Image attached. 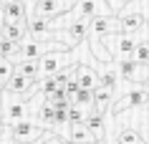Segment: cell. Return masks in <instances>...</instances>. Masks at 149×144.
Returning <instances> with one entry per match:
<instances>
[{"label": "cell", "mask_w": 149, "mask_h": 144, "mask_svg": "<svg viewBox=\"0 0 149 144\" xmlns=\"http://www.w3.org/2000/svg\"><path fill=\"white\" fill-rule=\"evenodd\" d=\"M0 111H3V121L10 127V124L31 116L33 114V101L28 96L13 94L8 88H0Z\"/></svg>", "instance_id": "1"}, {"label": "cell", "mask_w": 149, "mask_h": 144, "mask_svg": "<svg viewBox=\"0 0 149 144\" xmlns=\"http://www.w3.org/2000/svg\"><path fill=\"white\" fill-rule=\"evenodd\" d=\"M76 63V53L73 48H53L38 58V79L43 76H51V73H58V71H66Z\"/></svg>", "instance_id": "2"}, {"label": "cell", "mask_w": 149, "mask_h": 144, "mask_svg": "<svg viewBox=\"0 0 149 144\" xmlns=\"http://www.w3.org/2000/svg\"><path fill=\"white\" fill-rule=\"evenodd\" d=\"M147 101H149V91L141 86V83H132V88H126L119 99L111 101L109 111L114 114V116H121V114H126V111H134V109L144 106Z\"/></svg>", "instance_id": "3"}, {"label": "cell", "mask_w": 149, "mask_h": 144, "mask_svg": "<svg viewBox=\"0 0 149 144\" xmlns=\"http://www.w3.org/2000/svg\"><path fill=\"white\" fill-rule=\"evenodd\" d=\"M8 131H10V139H13V142H18V144H40V142L48 136L46 129L40 127L33 116L20 119V121H15V124H10Z\"/></svg>", "instance_id": "4"}, {"label": "cell", "mask_w": 149, "mask_h": 144, "mask_svg": "<svg viewBox=\"0 0 149 144\" xmlns=\"http://www.w3.org/2000/svg\"><path fill=\"white\" fill-rule=\"evenodd\" d=\"M88 20H91V18H73L66 28H58V31H56V40H63L68 48H76V46H81V43H86Z\"/></svg>", "instance_id": "5"}, {"label": "cell", "mask_w": 149, "mask_h": 144, "mask_svg": "<svg viewBox=\"0 0 149 144\" xmlns=\"http://www.w3.org/2000/svg\"><path fill=\"white\" fill-rule=\"evenodd\" d=\"M0 23H28V3L25 0H3Z\"/></svg>", "instance_id": "6"}, {"label": "cell", "mask_w": 149, "mask_h": 144, "mask_svg": "<svg viewBox=\"0 0 149 144\" xmlns=\"http://www.w3.org/2000/svg\"><path fill=\"white\" fill-rule=\"evenodd\" d=\"M84 124H86V129L91 131V134H94L96 144L104 142V136H106V114H104V111H96V109H86Z\"/></svg>", "instance_id": "7"}, {"label": "cell", "mask_w": 149, "mask_h": 144, "mask_svg": "<svg viewBox=\"0 0 149 144\" xmlns=\"http://www.w3.org/2000/svg\"><path fill=\"white\" fill-rule=\"evenodd\" d=\"M114 99H116V88L104 86V83H96V88H94V106H91V109H96V111H104V114H106Z\"/></svg>", "instance_id": "8"}, {"label": "cell", "mask_w": 149, "mask_h": 144, "mask_svg": "<svg viewBox=\"0 0 149 144\" xmlns=\"http://www.w3.org/2000/svg\"><path fill=\"white\" fill-rule=\"evenodd\" d=\"M31 86H33V79H28V76H23V73H18L15 68H13L10 79L5 81L3 88H8V91H13V94H20V96H28Z\"/></svg>", "instance_id": "9"}, {"label": "cell", "mask_w": 149, "mask_h": 144, "mask_svg": "<svg viewBox=\"0 0 149 144\" xmlns=\"http://www.w3.org/2000/svg\"><path fill=\"white\" fill-rule=\"evenodd\" d=\"M0 33L13 43H23L28 38V23H0Z\"/></svg>", "instance_id": "10"}, {"label": "cell", "mask_w": 149, "mask_h": 144, "mask_svg": "<svg viewBox=\"0 0 149 144\" xmlns=\"http://www.w3.org/2000/svg\"><path fill=\"white\" fill-rule=\"evenodd\" d=\"M66 139H71V142H76V144H96L94 134L86 129V124H84V121L68 124V136H66Z\"/></svg>", "instance_id": "11"}, {"label": "cell", "mask_w": 149, "mask_h": 144, "mask_svg": "<svg viewBox=\"0 0 149 144\" xmlns=\"http://www.w3.org/2000/svg\"><path fill=\"white\" fill-rule=\"evenodd\" d=\"M33 111H36V116H33V119L38 121L43 129H46V127L53 129V127H56V106H53V104H48L46 99H43V104H40L38 109H33Z\"/></svg>", "instance_id": "12"}, {"label": "cell", "mask_w": 149, "mask_h": 144, "mask_svg": "<svg viewBox=\"0 0 149 144\" xmlns=\"http://www.w3.org/2000/svg\"><path fill=\"white\" fill-rule=\"evenodd\" d=\"M132 58H134V61H136L139 66H149V35H144V38L136 40Z\"/></svg>", "instance_id": "13"}, {"label": "cell", "mask_w": 149, "mask_h": 144, "mask_svg": "<svg viewBox=\"0 0 149 144\" xmlns=\"http://www.w3.org/2000/svg\"><path fill=\"white\" fill-rule=\"evenodd\" d=\"M71 104L81 106V109H91L94 106V88H79L71 96Z\"/></svg>", "instance_id": "14"}, {"label": "cell", "mask_w": 149, "mask_h": 144, "mask_svg": "<svg viewBox=\"0 0 149 144\" xmlns=\"http://www.w3.org/2000/svg\"><path fill=\"white\" fill-rule=\"evenodd\" d=\"M15 71L23 73V76H28V79H33V81H38V58H36V61H18Z\"/></svg>", "instance_id": "15"}, {"label": "cell", "mask_w": 149, "mask_h": 144, "mask_svg": "<svg viewBox=\"0 0 149 144\" xmlns=\"http://www.w3.org/2000/svg\"><path fill=\"white\" fill-rule=\"evenodd\" d=\"M139 111H141V124H139V127H134V129H136L139 136L149 144V101L144 106H139Z\"/></svg>", "instance_id": "16"}, {"label": "cell", "mask_w": 149, "mask_h": 144, "mask_svg": "<svg viewBox=\"0 0 149 144\" xmlns=\"http://www.w3.org/2000/svg\"><path fill=\"white\" fill-rule=\"evenodd\" d=\"M13 68H15V66H13V61H10V58H5L3 53H0V88L5 86V81L10 79Z\"/></svg>", "instance_id": "17"}, {"label": "cell", "mask_w": 149, "mask_h": 144, "mask_svg": "<svg viewBox=\"0 0 149 144\" xmlns=\"http://www.w3.org/2000/svg\"><path fill=\"white\" fill-rule=\"evenodd\" d=\"M86 116V109H81L76 104H68V124H76V121H84Z\"/></svg>", "instance_id": "18"}, {"label": "cell", "mask_w": 149, "mask_h": 144, "mask_svg": "<svg viewBox=\"0 0 149 144\" xmlns=\"http://www.w3.org/2000/svg\"><path fill=\"white\" fill-rule=\"evenodd\" d=\"M40 144H76V142H71V139H66V136H58V134H56V136H51V134H48Z\"/></svg>", "instance_id": "19"}, {"label": "cell", "mask_w": 149, "mask_h": 144, "mask_svg": "<svg viewBox=\"0 0 149 144\" xmlns=\"http://www.w3.org/2000/svg\"><path fill=\"white\" fill-rule=\"evenodd\" d=\"M139 10L147 15V20H149V0H139Z\"/></svg>", "instance_id": "20"}, {"label": "cell", "mask_w": 149, "mask_h": 144, "mask_svg": "<svg viewBox=\"0 0 149 144\" xmlns=\"http://www.w3.org/2000/svg\"><path fill=\"white\" fill-rule=\"evenodd\" d=\"M124 3H129V0H109V5H111V8H114V13H116V10L121 8Z\"/></svg>", "instance_id": "21"}, {"label": "cell", "mask_w": 149, "mask_h": 144, "mask_svg": "<svg viewBox=\"0 0 149 144\" xmlns=\"http://www.w3.org/2000/svg\"><path fill=\"white\" fill-rule=\"evenodd\" d=\"M141 86H144V88H147V91H149V76H147V79H144V81H141Z\"/></svg>", "instance_id": "22"}, {"label": "cell", "mask_w": 149, "mask_h": 144, "mask_svg": "<svg viewBox=\"0 0 149 144\" xmlns=\"http://www.w3.org/2000/svg\"><path fill=\"white\" fill-rule=\"evenodd\" d=\"M0 124H5V121H3V111H0Z\"/></svg>", "instance_id": "23"}, {"label": "cell", "mask_w": 149, "mask_h": 144, "mask_svg": "<svg viewBox=\"0 0 149 144\" xmlns=\"http://www.w3.org/2000/svg\"><path fill=\"white\" fill-rule=\"evenodd\" d=\"M0 3H3V0H0Z\"/></svg>", "instance_id": "24"}, {"label": "cell", "mask_w": 149, "mask_h": 144, "mask_svg": "<svg viewBox=\"0 0 149 144\" xmlns=\"http://www.w3.org/2000/svg\"><path fill=\"white\" fill-rule=\"evenodd\" d=\"M0 5H3V3H0Z\"/></svg>", "instance_id": "25"}]
</instances>
